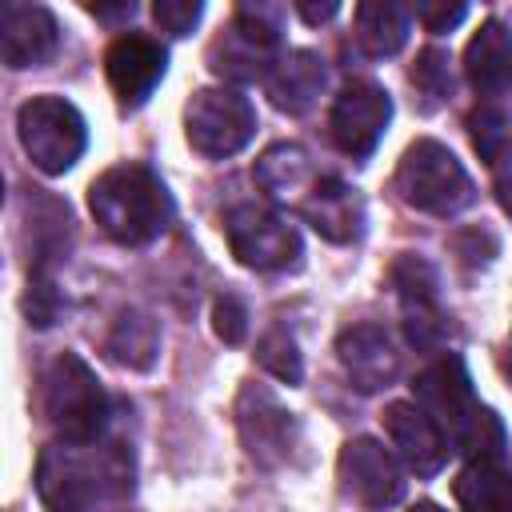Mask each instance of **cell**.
<instances>
[{"label":"cell","instance_id":"35","mask_svg":"<svg viewBox=\"0 0 512 512\" xmlns=\"http://www.w3.org/2000/svg\"><path fill=\"white\" fill-rule=\"evenodd\" d=\"M412 512H444V508H440V504H432V500H420Z\"/></svg>","mask_w":512,"mask_h":512},{"label":"cell","instance_id":"21","mask_svg":"<svg viewBox=\"0 0 512 512\" xmlns=\"http://www.w3.org/2000/svg\"><path fill=\"white\" fill-rule=\"evenodd\" d=\"M452 492L464 512H512V472L500 456L468 460V468L452 480Z\"/></svg>","mask_w":512,"mask_h":512},{"label":"cell","instance_id":"23","mask_svg":"<svg viewBox=\"0 0 512 512\" xmlns=\"http://www.w3.org/2000/svg\"><path fill=\"white\" fill-rule=\"evenodd\" d=\"M408 24H412V8L392 4V0H372L356 8V44L368 56H396L408 40Z\"/></svg>","mask_w":512,"mask_h":512},{"label":"cell","instance_id":"31","mask_svg":"<svg viewBox=\"0 0 512 512\" xmlns=\"http://www.w3.org/2000/svg\"><path fill=\"white\" fill-rule=\"evenodd\" d=\"M152 16L168 36H188L196 28V20L204 16V4L200 0H156Z\"/></svg>","mask_w":512,"mask_h":512},{"label":"cell","instance_id":"5","mask_svg":"<svg viewBox=\"0 0 512 512\" xmlns=\"http://www.w3.org/2000/svg\"><path fill=\"white\" fill-rule=\"evenodd\" d=\"M40 404H44L48 424L64 436V444H92L108 416V396L96 372L72 352L48 364L44 384H40Z\"/></svg>","mask_w":512,"mask_h":512},{"label":"cell","instance_id":"13","mask_svg":"<svg viewBox=\"0 0 512 512\" xmlns=\"http://www.w3.org/2000/svg\"><path fill=\"white\" fill-rule=\"evenodd\" d=\"M392 284L404 304V332L416 348H440L448 340V320L436 296V268L420 256H400L392 264Z\"/></svg>","mask_w":512,"mask_h":512},{"label":"cell","instance_id":"4","mask_svg":"<svg viewBox=\"0 0 512 512\" xmlns=\"http://www.w3.org/2000/svg\"><path fill=\"white\" fill-rule=\"evenodd\" d=\"M392 188L400 200L428 216H456L476 200V188L464 172V164L440 144V140H416L396 164Z\"/></svg>","mask_w":512,"mask_h":512},{"label":"cell","instance_id":"19","mask_svg":"<svg viewBox=\"0 0 512 512\" xmlns=\"http://www.w3.org/2000/svg\"><path fill=\"white\" fill-rule=\"evenodd\" d=\"M464 76L480 96L512 92V32L500 20H484L464 48Z\"/></svg>","mask_w":512,"mask_h":512},{"label":"cell","instance_id":"32","mask_svg":"<svg viewBox=\"0 0 512 512\" xmlns=\"http://www.w3.org/2000/svg\"><path fill=\"white\" fill-rule=\"evenodd\" d=\"M412 16H416L428 32H448V28H456V24L468 16V8H464V4H416Z\"/></svg>","mask_w":512,"mask_h":512},{"label":"cell","instance_id":"9","mask_svg":"<svg viewBox=\"0 0 512 512\" xmlns=\"http://www.w3.org/2000/svg\"><path fill=\"white\" fill-rule=\"evenodd\" d=\"M224 236H228L232 256L244 268H256V272L292 268L300 260V252H304L300 232L284 216H276L272 208H260V204L232 208L224 216Z\"/></svg>","mask_w":512,"mask_h":512},{"label":"cell","instance_id":"1","mask_svg":"<svg viewBox=\"0 0 512 512\" xmlns=\"http://www.w3.org/2000/svg\"><path fill=\"white\" fill-rule=\"evenodd\" d=\"M36 492L48 512H96L132 492V452L124 444H48L36 460Z\"/></svg>","mask_w":512,"mask_h":512},{"label":"cell","instance_id":"34","mask_svg":"<svg viewBox=\"0 0 512 512\" xmlns=\"http://www.w3.org/2000/svg\"><path fill=\"white\" fill-rule=\"evenodd\" d=\"M500 368H504V376L512 380V340H508V348H504V356H500Z\"/></svg>","mask_w":512,"mask_h":512},{"label":"cell","instance_id":"25","mask_svg":"<svg viewBox=\"0 0 512 512\" xmlns=\"http://www.w3.org/2000/svg\"><path fill=\"white\" fill-rule=\"evenodd\" d=\"M256 180L276 196V200H304L308 196V188L316 184V176H312V164H308V156H304V148H296V144H272L260 160H256Z\"/></svg>","mask_w":512,"mask_h":512},{"label":"cell","instance_id":"3","mask_svg":"<svg viewBox=\"0 0 512 512\" xmlns=\"http://www.w3.org/2000/svg\"><path fill=\"white\" fill-rule=\"evenodd\" d=\"M88 208L96 224L128 248L152 244L172 224V196L148 164H116L88 188Z\"/></svg>","mask_w":512,"mask_h":512},{"label":"cell","instance_id":"2","mask_svg":"<svg viewBox=\"0 0 512 512\" xmlns=\"http://www.w3.org/2000/svg\"><path fill=\"white\" fill-rule=\"evenodd\" d=\"M416 404L436 420V428L452 440V448H460L468 460H480V456H500L504 448V428L496 420L492 408H484L476 396H472V380H468V368L460 356H440L436 364H428L416 384Z\"/></svg>","mask_w":512,"mask_h":512},{"label":"cell","instance_id":"18","mask_svg":"<svg viewBox=\"0 0 512 512\" xmlns=\"http://www.w3.org/2000/svg\"><path fill=\"white\" fill-rule=\"evenodd\" d=\"M336 356L360 392H380L396 380V352L376 324H352L336 340Z\"/></svg>","mask_w":512,"mask_h":512},{"label":"cell","instance_id":"27","mask_svg":"<svg viewBox=\"0 0 512 512\" xmlns=\"http://www.w3.org/2000/svg\"><path fill=\"white\" fill-rule=\"evenodd\" d=\"M256 360H260L264 372H272V376L284 380V384H300V376H304L300 348H296V340H292L284 328H272V332L260 336V344H256Z\"/></svg>","mask_w":512,"mask_h":512},{"label":"cell","instance_id":"26","mask_svg":"<svg viewBox=\"0 0 512 512\" xmlns=\"http://www.w3.org/2000/svg\"><path fill=\"white\" fill-rule=\"evenodd\" d=\"M468 136H472V148L488 160V164H500L508 152H512V116L504 108H476L468 116Z\"/></svg>","mask_w":512,"mask_h":512},{"label":"cell","instance_id":"8","mask_svg":"<svg viewBox=\"0 0 512 512\" xmlns=\"http://www.w3.org/2000/svg\"><path fill=\"white\" fill-rule=\"evenodd\" d=\"M188 144L200 156H236L256 132V108L236 88H200L184 108Z\"/></svg>","mask_w":512,"mask_h":512},{"label":"cell","instance_id":"15","mask_svg":"<svg viewBox=\"0 0 512 512\" xmlns=\"http://www.w3.org/2000/svg\"><path fill=\"white\" fill-rule=\"evenodd\" d=\"M384 432L400 460L416 476H436L448 460V436L436 428V420L416 400H392L384 408Z\"/></svg>","mask_w":512,"mask_h":512},{"label":"cell","instance_id":"22","mask_svg":"<svg viewBox=\"0 0 512 512\" xmlns=\"http://www.w3.org/2000/svg\"><path fill=\"white\" fill-rule=\"evenodd\" d=\"M156 352H160V328L148 312L140 308H124L112 324V332L104 336V356L120 368H132V372H144L156 364Z\"/></svg>","mask_w":512,"mask_h":512},{"label":"cell","instance_id":"17","mask_svg":"<svg viewBox=\"0 0 512 512\" xmlns=\"http://www.w3.org/2000/svg\"><path fill=\"white\" fill-rule=\"evenodd\" d=\"M304 220L332 244H348L364 232V200L356 188H348L336 176H324L308 188V196L300 200Z\"/></svg>","mask_w":512,"mask_h":512},{"label":"cell","instance_id":"6","mask_svg":"<svg viewBox=\"0 0 512 512\" xmlns=\"http://www.w3.org/2000/svg\"><path fill=\"white\" fill-rule=\"evenodd\" d=\"M16 132H20L28 160L48 176L68 172L88 144L84 116L64 96H32L28 104H20Z\"/></svg>","mask_w":512,"mask_h":512},{"label":"cell","instance_id":"10","mask_svg":"<svg viewBox=\"0 0 512 512\" xmlns=\"http://www.w3.org/2000/svg\"><path fill=\"white\" fill-rule=\"evenodd\" d=\"M392 120V100L380 84L372 80H348L328 112V136L332 144L352 156V160H364L372 156V148L380 144L384 128Z\"/></svg>","mask_w":512,"mask_h":512},{"label":"cell","instance_id":"11","mask_svg":"<svg viewBox=\"0 0 512 512\" xmlns=\"http://www.w3.org/2000/svg\"><path fill=\"white\" fill-rule=\"evenodd\" d=\"M340 492L364 512H384L404 496V472L380 440L356 436L340 452Z\"/></svg>","mask_w":512,"mask_h":512},{"label":"cell","instance_id":"14","mask_svg":"<svg viewBox=\"0 0 512 512\" xmlns=\"http://www.w3.org/2000/svg\"><path fill=\"white\" fill-rule=\"evenodd\" d=\"M164 64H168V52L160 48V40L140 36V32L116 36L104 52L108 84H112V92L124 108H140L152 96V88L164 76Z\"/></svg>","mask_w":512,"mask_h":512},{"label":"cell","instance_id":"29","mask_svg":"<svg viewBox=\"0 0 512 512\" xmlns=\"http://www.w3.org/2000/svg\"><path fill=\"white\" fill-rule=\"evenodd\" d=\"M24 316H28V324H36V328L56 324V316H60V292H56V284H52L44 272H32V280H28Z\"/></svg>","mask_w":512,"mask_h":512},{"label":"cell","instance_id":"16","mask_svg":"<svg viewBox=\"0 0 512 512\" xmlns=\"http://www.w3.org/2000/svg\"><path fill=\"white\" fill-rule=\"evenodd\" d=\"M56 44H60V28L44 4L8 0L0 8V52L8 68H36L56 52Z\"/></svg>","mask_w":512,"mask_h":512},{"label":"cell","instance_id":"30","mask_svg":"<svg viewBox=\"0 0 512 512\" xmlns=\"http://www.w3.org/2000/svg\"><path fill=\"white\" fill-rule=\"evenodd\" d=\"M212 328H216V336L224 344H244V336H248V308H244V300L232 296V292L216 296V304H212Z\"/></svg>","mask_w":512,"mask_h":512},{"label":"cell","instance_id":"12","mask_svg":"<svg viewBox=\"0 0 512 512\" xmlns=\"http://www.w3.org/2000/svg\"><path fill=\"white\" fill-rule=\"evenodd\" d=\"M236 424H240V440H244L248 456L260 460L264 468L284 464L292 456V448H296V436H300L292 412H284L276 404V396L268 388H256V384H248L240 392V400H236Z\"/></svg>","mask_w":512,"mask_h":512},{"label":"cell","instance_id":"24","mask_svg":"<svg viewBox=\"0 0 512 512\" xmlns=\"http://www.w3.org/2000/svg\"><path fill=\"white\" fill-rule=\"evenodd\" d=\"M28 228H32V256H36V260H32V272H44L48 260H56V256L68 252V236H72L68 204L32 188V200H28Z\"/></svg>","mask_w":512,"mask_h":512},{"label":"cell","instance_id":"7","mask_svg":"<svg viewBox=\"0 0 512 512\" xmlns=\"http://www.w3.org/2000/svg\"><path fill=\"white\" fill-rule=\"evenodd\" d=\"M276 44H280V8L268 4H240L232 24L212 40L208 60L216 76L228 80H256L276 68Z\"/></svg>","mask_w":512,"mask_h":512},{"label":"cell","instance_id":"33","mask_svg":"<svg viewBox=\"0 0 512 512\" xmlns=\"http://www.w3.org/2000/svg\"><path fill=\"white\" fill-rule=\"evenodd\" d=\"M296 12H300L308 24H320V20H332V16L340 12V4H320V8H316V4H296Z\"/></svg>","mask_w":512,"mask_h":512},{"label":"cell","instance_id":"28","mask_svg":"<svg viewBox=\"0 0 512 512\" xmlns=\"http://www.w3.org/2000/svg\"><path fill=\"white\" fill-rule=\"evenodd\" d=\"M412 84H416L424 96H432V100H444V96L452 92L448 52H440V48H424V52L416 56V64H412Z\"/></svg>","mask_w":512,"mask_h":512},{"label":"cell","instance_id":"20","mask_svg":"<svg viewBox=\"0 0 512 512\" xmlns=\"http://www.w3.org/2000/svg\"><path fill=\"white\" fill-rule=\"evenodd\" d=\"M264 84H268V96L280 112L300 116L316 104V96L324 88V60L312 48H296V52L276 60V68L268 72Z\"/></svg>","mask_w":512,"mask_h":512}]
</instances>
